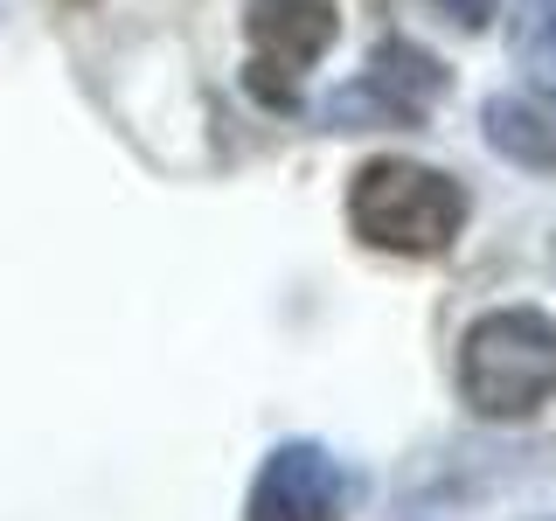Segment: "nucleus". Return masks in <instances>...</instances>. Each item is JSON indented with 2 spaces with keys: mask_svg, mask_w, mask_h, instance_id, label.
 <instances>
[{
  "mask_svg": "<svg viewBox=\"0 0 556 521\" xmlns=\"http://www.w3.org/2000/svg\"><path fill=\"white\" fill-rule=\"evenodd\" d=\"M508 35H515V63L529 69V84L556 91V0H515Z\"/></svg>",
  "mask_w": 556,
  "mask_h": 521,
  "instance_id": "7",
  "label": "nucleus"
},
{
  "mask_svg": "<svg viewBox=\"0 0 556 521\" xmlns=\"http://www.w3.org/2000/svg\"><path fill=\"white\" fill-rule=\"evenodd\" d=\"M445 91H452V69L431 49H417L410 35H382L369 63L320 104V126L327 132H425Z\"/></svg>",
  "mask_w": 556,
  "mask_h": 521,
  "instance_id": "3",
  "label": "nucleus"
},
{
  "mask_svg": "<svg viewBox=\"0 0 556 521\" xmlns=\"http://www.w3.org/2000/svg\"><path fill=\"white\" fill-rule=\"evenodd\" d=\"M473 223V195L459 174L425 161H362L348 174V230L382 257H445Z\"/></svg>",
  "mask_w": 556,
  "mask_h": 521,
  "instance_id": "2",
  "label": "nucleus"
},
{
  "mask_svg": "<svg viewBox=\"0 0 556 521\" xmlns=\"http://www.w3.org/2000/svg\"><path fill=\"white\" fill-rule=\"evenodd\" d=\"M480 132L501 161L529 167V174H556V91H494L480 104Z\"/></svg>",
  "mask_w": 556,
  "mask_h": 521,
  "instance_id": "6",
  "label": "nucleus"
},
{
  "mask_svg": "<svg viewBox=\"0 0 556 521\" xmlns=\"http://www.w3.org/2000/svg\"><path fill=\"white\" fill-rule=\"evenodd\" d=\"M549 257H556V243H549Z\"/></svg>",
  "mask_w": 556,
  "mask_h": 521,
  "instance_id": "9",
  "label": "nucleus"
},
{
  "mask_svg": "<svg viewBox=\"0 0 556 521\" xmlns=\"http://www.w3.org/2000/svg\"><path fill=\"white\" fill-rule=\"evenodd\" d=\"M348 508H355V473L320 439L271 445L243 494V521H348Z\"/></svg>",
  "mask_w": 556,
  "mask_h": 521,
  "instance_id": "5",
  "label": "nucleus"
},
{
  "mask_svg": "<svg viewBox=\"0 0 556 521\" xmlns=\"http://www.w3.org/2000/svg\"><path fill=\"white\" fill-rule=\"evenodd\" d=\"M243 84L271 112H300V77L341 42V0H243Z\"/></svg>",
  "mask_w": 556,
  "mask_h": 521,
  "instance_id": "4",
  "label": "nucleus"
},
{
  "mask_svg": "<svg viewBox=\"0 0 556 521\" xmlns=\"http://www.w3.org/2000/svg\"><path fill=\"white\" fill-rule=\"evenodd\" d=\"M431 14H439V22H452L459 35H486L501 22V0H425Z\"/></svg>",
  "mask_w": 556,
  "mask_h": 521,
  "instance_id": "8",
  "label": "nucleus"
},
{
  "mask_svg": "<svg viewBox=\"0 0 556 521\" xmlns=\"http://www.w3.org/2000/svg\"><path fill=\"white\" fill-rule=\"evenodd\" d=\"M452 390L480 424H529L556 404V320L543 306H494L459 334Z\"/></svg>",
  "mask_w": 556,
  "mask_h": 521,
  "instance_id": "1",
  "label": "nucleus"
}]
</instances>
